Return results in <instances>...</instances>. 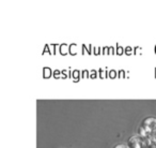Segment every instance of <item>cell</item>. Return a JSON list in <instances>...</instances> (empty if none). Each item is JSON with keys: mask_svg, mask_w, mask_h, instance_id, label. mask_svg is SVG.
Returning <instances> with one entry per match:
<instances>
[{"mask_svg": "<svg viewBox=\"0 0 156 148\" xmlns=\"http://www.w3.org/2000/svg\"><path fill=\"white\" fill-rule=\"evenodd\" d=\"M118 54H122V50H121V47H120V50H118Z\"/></svg>", "mask_w": 156, "mask_h": 148, "instance_id": "5", "label": "cell"}, {"mask_svg": "<svg viewBox=\"0 0 156 148\" xmlns=\"http://www.w3.org/2000/svg\"><path fill=\"white\" fill-rule=\"evenodd\" d=\"M153 135H154V137H155V139H156V132H155V133H154V134H153Z\"/></svg>", "mask_w": 156, "mask_h": 148, "instance_id": "6", "label": "cell"}, {"mask_svg": "<svg viewBox=\"0 0 156 148\" xmlns=\"http://www.w3.org/2000/svg\"></svg>", "mask_w": 156, "mask_h": 148, "instance_id": "7", "label": "cell"}, {"mask_svg": "<svg viewBox=\"0 0 156 148\" xmlns=\"http://www.w3.org/2000/svg\"><path fill=\"white\" fill-rule=\"evenodd\" d=\"M127 145L130 148H147V142L145 139L140 135H134L127 141Z\"/></svg>", "mask_w": 156, "mask_h": 148, "instance_id": "1", "label": "cell"}, {"mask_svg": "<svg viewBox=\"0 0 156 148\" xmlns=\"http://www.w3.org/2000/svg\"><path fill=\"white\" fill-rule=\"evenodd\" d=\"M115 148H130L128 145H125V144H119V145H117Z\"/></svg>", "mask_w": 156, "mask_h": 148, "instance_id": "3", "label": "cell"}, {"mask_svg": "<svg viewBox=\"0 0 156 148\" xmlns=\"http://www.w3.org/2000/svg\"><path fill=\"white\" fill-rule=\"evenodd\" d=\"M130 50H132V48H130V47H127V50H126V53H127V54H129Z\"/></svg>", "mask_w": 156, "mask_h": 148, "instance_id": "4", "label": "cell"}, {"mask_svg": "<svg viewBox=\"0 0 156 148\" xmlns=\"http://www.w3.org/2000/svg\"><path fill=\"white\" fill-rule=\"evenodd\" d=\"M141 126L147 130L149 134H154L156 132V118L154 117H147L142 121Z\"/></svg>", "mask_w": 156, "mask_h": 148, "instance_id": "2", "label": "cell"}]
</instances>
